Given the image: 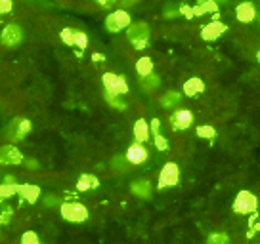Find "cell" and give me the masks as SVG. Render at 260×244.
Listing matches in <instances>:
<instances>
[{"label": "cell", "mask_w": 260, "mask_h": 244, "mask_svg": "<svg viewBox=\"0 0 260 244\" xmlns=\"http://www.w3.org/2000/svg\"><path fill=\"white\" fill-rule=\"evenodd\" d=\"M21 244H41L39 242V236L35 233H25L23 238H21Z\"/></svg>", "instance_id": "obj_30"}, {"label": "cell", "mask_w": 260, "mask_h": 244, "mask_svg": "<svg viewBox=\"0 0 260 244\" xmlns=\"http://www.w3.org/2000/svg\"><path fill=\"white\" fill-rule=\"evenodd\" d=\"M102 8H113L115 6V2H98Z\"/></svg>", "instance_id": "obj_35"}, {"label": "cell", "mask_w": 260, "mask_h": 244, "mask_svg": "<svg viewBox=\"0 0 260 244\" xmlns=\"http://www.w3.org/2000/svg\"><path fill=\"white\" fill-rule=\"evenodd\" d=\"M258 208V200L256 196L249 193V191H241L237 193L236 200H234V212L236 214H241V216H247V214H254Z\"/></svg>", "instance_id": "obj_2"}, {"label": "cell", "mask_w": 260, "mask_h": 244, "mask_svg": "<svg viewBox=\"0 0 260 244\" xmlns=\"http://www.w3.org/2000/svg\"><path fill=\"white\" fill-rule=\"evenodd\" d=\"M147 156H149V153H147V149L142 145V143H132V145L128 147V151H126V160H128L130 164L146 162Z\"/></svg>", "instance_id": "obj_10"}, {"label": "cell", "mask_w": 260, "mask_h": 244, "mask_svg": "<svg viewBox=\"0 0 260 244\" xmlns=\"http://www.w3.org/2000/svg\"><path fill=\"white\" fill-rule=\"evenodd\" d=\"M100 185L96 176H90V174H84L79 178V183H77V189L79 191H90V189H96Z\"/></svg>", "instance_id": "obj_18"}, {"label": "cell", "mask_w": 260, "mask_h": 244, "mask_svg": "<svg viewBox=\"0 0 260 244\" xmlns=\"http://www.w3.org/2000/svg\"><path fill=\"white\" fill-rule=\"evenodd\" d=\"M10 10H12V2H10V0H2V2H0V12H2V14H8Z\"/></svg>", "instance_id": "obj_33"}, {"label": "cell", "mask_w": 260, "mask_h": 244, "mask_svg": "<svg viewBox=\"0 0 260 244\" xmlns=\"http://www.w3.org/2000/svg\"><path fill=\"white\" fill-rule=\"evenodd\" d=\"M25 164H27L29 170H37V168H39V162H37V160H25Z\"/></svg>", "instance_id": "obj_34"}, {"label": "cell", "mask_w": 260, "mask_h": 244, "mask_svg": "<svg viewBox=\"0 0 260 244\" xmlns=\"http://www.w3.org/2000/svg\"><path fill=\"white\" fill-rule=\"evenodd\" d=\"M207 12H216V4L214 2H201L199 6H195L193 8V14L195 16H203Z\"/></svg>", "instance_id": "obj_24"}, {"label": "cell", "mask_w": 260, "mask_h": 244, "mask_svg": "<svg viewBox=\"0 0 260 244\" xmlns=\"http://www.w3.org/2000/svg\"><path fill=\"white\" fill-rule=\"evenodd\" d=\"M12 208H4V210H2V218H0V221H2V225H8L10 223V220H12Z\"/></svg>", "instance_id": "obj_31"}, {"label": "cell", "mask_w": 260, "mask_h": 244, "mask_svg": "<svg viewBox=\"0 0 260 244\" xmlns=\"http://www.w3.org/2000/svg\"><path fill=\"white\" fill-rule=\"evenodd\" d=\"M256 59H258V61H260V52H258V54H256Z\"/></svg>", "instance_id": "obj_36"}, {"label": "cell", "mask_w": 260, "mask_h": 244, "mask_svg": "<svg viewBox=\"0 0 260 244\" xmlns=\"http://www.w3.org/2000/svg\"><path fill=\"white\" fill-rule=\"evenodd\" d=\"M184 92H186V96L189 98H195V96H199L201 92H205V82L201 78H197V76H191L189 80H186L184 84Z\"/></svg>", "instance_id": "obj_14"}, {"label": "cell", "mask_w": 260, "mask_h": 244, "mask_svg": "<svg viewBox=\"0 0 260 244\" xmlns=\"http://www.w3.org/2000/svg\"><path fill=\"white\" fill-rule=\"evenodd\" d=\"M39 187L37 185H29V183H23V185H19V195L23 196L27 202H35L37 198H39Z\"/></svg>", "instance_id": "obj_17"}, {"label": "cell", "mask_w": 260, "mask_h": 244, "mask_svg": "<svg viewBox=\"0 0 260 244\" xmlns=\"http://www.w3.org/2000/svg\"><path fill=\"white\" fill-rule=\"evenodd\" d=\"M151 130H153L155 147H157L159 151H167V147H169V143H167V139L162 138L161 132H159V120H157V118H153V120H151Z\"/></svg>", "instance_id": "obj_19"}, {"label": "cell", "mask_w": 260, "mask_h": 244, "mask_svg": "<svg viewBox=\"0 0 260 244\" xmlns=\"http://www.w3.org/2000/svg\"><path fill=\"white\" fill-rule=\"evenodd\" d=\"M180 101H182V96H180L178 92H167L161 98V105L165 109H172V107L180 105Z\"/></svg>", "instance_id": "obj_22"}, {"label": "cell", "mask_w": 260, "mask_h": 244, "mask_svg": "<svg viewBox=\"0 0 260 244\" xmlns=\"http://www.w3.org/2000/svg\"><path fill=\"white\" fill-rule=\"evenodd\" d=\"M104 86H106L107 94H113V96H124L128 92V84L124 80V76L115 73H106L104 74Z\"/></svg>", "instance_id": "obj_5"}, {"label": "cell", "mask_w": 260, "mask_h": 244, "mask_svg": "<svg viewBox=\"0 0 260 244\" xmlns=\"http://www.w3.org/2000/svg\"><path fill=\"white\" fill-rule=\"evenodd\" d=\"M149 25L144 23V21H136V23H132L128 27V31H126V36H128V40L132 42V46L136 50H142L146 48L147 44H149Z\"/></svg>", "instance_id": "obj_1"}, {"label": "cell", "mask_w": 260, "mask_h": 244, "mask_svg": "<svg viewBox=\"0 0 260 244\" xmlns=\"http://www.w3.org/2000/svg\"><path fill=\"white\" fill-rule=\"evenodd\" d=\"M75 46L81 50H86V46H88V36L82 31H75Z\"/></svg>", "instance_id": "obj_27"}, {"label": "cell", "mask_w": 260, "mask_h": 244, "mask_svg": "<svg viewBox=\"0 0 260 244\" xmlns=\"http://www.w3.org/2000/svg\"><path fill=\"white\" fill-rule=\"evenodd\" d=\"M207 244H230V238L226 233H212L207 238Z\"/></svg>", "instance_id": "obj_26"}, {"label": "cell", "mask_w": 260, "mask_h": 244, "mask_svg": "<svg viewBox=\"0 0 260 244\" xmlns=\"http://www.w3.org/2000/svg\"><path fill=\"white\" fill-rule=\"evenodd\" d=\"M23 42V29L16 23H10L2 29V44L6 48L14 50Z\"/></svg>", "instance_id": "obj_7"}, {"label": "cell", "mask_w": 260, "mask_h": 244, "mask_svg": "<svg viewBox=\"0 0 260 244\" xmlns=\"http://www.w3.org/2000/svg\"><path fill=\"white\" fill-rule=\"evenodd\" d=\"M136 71L140 76H149L153 74V61L149 57H140L138 63H136Z\"/></svg>", "instance_id": "obj_20"}, {"label": "cell", "mask_w": 260, "mask_h": 244, "mask_svg": "<svg viewBox=\"0 0 260 244\" xmlns=\"http://www.w3.org/2000/svg\"><path fill=\"white\" fill-rule=\"evenodd\" d=\"M130 191H132L136 196H140V198H149V196H151V185H149L147 179H138V181H134V183L130 185Z\"/></svg>", "instance_id": "obj_16"}, {"label": "cell", "mask_w": 260, "mask_h": 244, "mask_svg": "<svg viewBox=\"0 0 260 244\" xmlns=\"http://www.w3.org/2000/svg\"><path fill=\"white\" fill-rule=\"evenodd\" d=\"M29 130H31V122L27 120V118L17 116V118H14L8 124L6 134H8V139L12 143H17V141H23V138L29 134Z\"/></svg>", "instance_id": "obj_4"}, {"label": "cell", "mask_w": 260, "mask_h": 244, "mask_svg": "<svg viewBox=\"0 0 260 244\" xmlns=\"http://www.w3.org/2000/svg\"><path fill=\"white\" fill-rule=\"evenodd\" d=\"M130 25H132V19H130V14L126 10H115L106 17V27L111 33H119L122 29H128Z\"/></svg>", "instance_id": "obj_3"}, {"label": "cell", "mask_w": 260, "mask_h": 244, "mask_svg": "<svg viewBox=\"0 0 260 244\" xmlns=\"http://www.w3.org/2000/svg\"><path fill=\"white\" fill-rule=\"evenodd\" d=\"M19 193V183L17 185H10V183H2V187H0V198L2 200H6L10 196H14Z\"/></svg>", "instance_id": "obj_23"}, {"label": "cell", "mask_w": 260, "mask_h": 244, "mask_svg": "<svg viewBox=\"0 0 260 244\" xmlns=\"http://www.w3.org/2000/svg\"><path fill=\"white\" fill-rule=\"evenodd\" d=\"M61 216L67 221H86L88 220V210L81 202H63L61 204Z\"/></svg>", "instance_id": "obj_8"}, {"label": "cell", "mask_w": 260, "mask_h": 244, "mask_svg": "<svg viewBox=\"0 0 260 244\" xmlns=\"http://www.w3.org/2000/svg\"><path fill=\"white\" fill-rule=\"evenodd\" d=\"M106 99L109 101V105L115 107V109H119V111L126 109V103L121 99V96H113V94H107V92H106Z\"/></svg>", "instance_id": "obj_25"}, {"label": "cell", "mask_w": 260, "mask_h": 244, "mask_svg": "<svg viewBox=\"0 0 260 244\" xmlns=\"http://www.w3.org/2000/svg\"><path fill=\"white\" fill-rule=\"evenodd\" d=\"M140 86L146 90V92H153L155 88L161 86V78L155 76V74H149V76H140Z\"/></svg>", "instance_id": "obj_21"}, {"label": "cell", "mask_w": 260, "mask_h": 244, "mask_svg": "<svg viewBox=\"0 0 260 244\" xmlns=\"http://www.w3.org/2000/svg\"><path fill=\"white\" fill-rule=\"evenodd\" d=\"M193 122V113L187 111V109H178L176 113H172L171 116V126L172 130H186L191 126Z\"/></svg>", "instance_id": "obj_9"}, {"label": "cell", "mask_w": 260, "mask_h": 244, "mask_svg": "<svg viewBox=\"0 0 260 244\" xmlns=\"http://www.w3.org/2000/svg\"><path fill=\"white\" fill-rule=\"evenodd\" d=\"M61 40L67 46H75V29H63L61 31Z\"/></svg>", "instance_id": "obj_29"}, {"label": "cell", "mask_w": 260, "mask_h": 244, "mask_svg": "<svg viewBox=\"0 0 260 244\" xmlns=\"http://www.w3.org/2000/svg\"><path fill=\"white\" fill-rule=\"evenodd\" d=\"M197 136L203 139H212L216 136V132H214L212 126H199V128H197Z\"/></svg>", "instance_id": "obj_28"}, {"label": "cell", "mask_w": 260, "mask_h": 244, "mask_svg": "<svg viewBox=\"0 0 260 244\" xmlns=\"http://www.w3.org/2000/svg\"><path fill=\"white\" fill-rule=\"evenodd\" d=\"M224 31H226V25L224 23H220V21H211V23H207L203 27L201 36H203L205 40H216Z\"/></svg>", "instance_id": "obj_12"}, {"label": "cell", "mask_w": 260, "mask_h": 244, "mask_svg": "<svg viewBox=\"0 0 260 244\" xmlns=\"http://www.w3.org/2000/svg\"><path fill=\"white\" fill-rule=\"evenodd\" d=\"M236 17L243 23H251L252 19L256 17V10H254V4L251 2H243L236 8Z\"/></svg>", "instance_id": "obj_13"}, {"label": "cell", "mask_w": 260, "mask_h": 244, "mask_svg": "<svg viewBox=\"0 0 260 244\" xmlns=\"http://www.w3.org/2000/svg\"><path fill=\"white\" fill-rule=\"evenodd\" d=\"M0 160L2 164H19L23 162V155L16 145H4L0 149Z\"/></svg>", "instance_id": "obj_11"}, {"label": "cell", "mask_w": 260, "mask_h": 244, "mask_svg": "<svg viewBox=\"0 0 260 244\" xmlns=\"http://www.w3.org/2000/svg\"><path fill=\"white\" fill-rule=\"evenodd\" d=\"M134 138H136V143H147V139H149V126H147V122L144 118H138L136 124H134Z\"/></svg>", "instance_id": "obj_15"}, {"label": "cell", "mask_w": 260, "mask_h": 244, "mask_svg": "<svg viewBox=\"0 0 260 244\" xmlns=\"http://www.w3.org/2000/svg\"><path fill=\"white\" fill-rule=\"evenodd\" d=\"M61 202V198L59 196H56V195H48L46 196V200H44V204L46 206H56V204H59Z\"/></svg>", "instance_id": "obj_32"}, {"label": "cell", "mask_w": 260, "mask_h": 244, "mask_svg": "<svg viewBox=\"0 0 260 244\" xmlns=\"http://www.w3.org/2000/svg\"><path fill=\"white\" fill-rule=\"evenodd\" d=\"M178 181H180L178 164L167 162L165 166H162L161 174H159V189L174 187V185H178Z\"/></svg>", "instance_id": "obj_6"}]
</instances>
